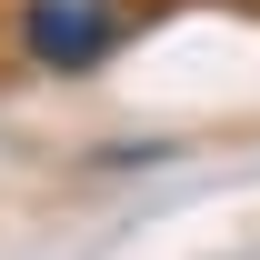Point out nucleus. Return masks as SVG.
Returning a JSON list of instances; mask_svg holds the SVG:
<instances>
[{
    "mask_svg": "<svg viewBox=\"0 0 260 260\" xmlns=\"http://www.w3.org/2000/svg\"><path fill=\"white\" fill-rule=\"evenodd\" d=\"M130 0H20L10 10V40H20V60L50 70V80H80V70L120 60L130 50Z\"/></svg>",
    "mask_w": 260,
    "mask_h": 260,
    "instance_id": "1",
    "label": "nucleus"
}]
</instances>
